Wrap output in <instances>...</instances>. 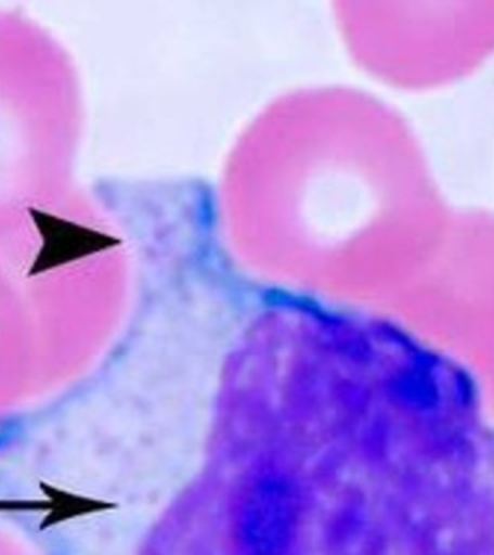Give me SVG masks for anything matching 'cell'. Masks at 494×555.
Listing matches in <instances>:
<instances>
[{
	"label": "cell",
	"mask_w": 494,
	"mask_h": 555,
	"mask_svg": "<svg viewBox=\"0 0 494 555\" xmlns=\"http://www.w3.org/2000/svg\"><path fill=\"white\" fill-rule=\"evenodd\" d=\"M48 502L43 501H0V511H47Z\"/></svg>",
	"instance_id": "4"
},
{
	"label": "cell",
	"mask_w": 494,
	"mask_h": 555,
	"mask_svg": "<svg viewBox=\"0 0 494 555\" xmlns=\"http://www.w3.org/2000/svg\"><path fill=\"white\" fill-rule=\"evenodd\" d=\"M65 69L63 47L41 26L0 12V242L63 202Z\"/></svg>",
	"instance_id": "1"
},
{
	"label": "cell",
	"mask_w": 494,
	"mask_h": 555,
	"mask_svg": "<svg viewBox=\"0 0 494 555\" xmlns=\"http://www.w3.org/2000/svg\"><path fill=\"white\" fill-rule=\"evenodd\" d=\"M238 509L246 538L260 542V548H275L297 516V492L285 477L262 475L247 485Z\"/></svg>",
	"instance_id": "2"
},
{
	"label": "cell",
	"mask_w": 494,
	"mask_h": 555,
	"mask_svg": "<svg viewBox=\"0 0 494 555\" xmlns=\"http://www.w3.org/2000/svg\"><path fill=\"white\" fill-rule=\"evenodd\" d=\"M39 489H41V493L48 502L47 516L41 524L42 529L54 527V525L65 522V520L80 518V516L112 509L116 506L115 503L82 496V494L61 489L60 486L47 483V481H41Z\"/></svg>",
	"instance_id": "3"
}]
</instances>
